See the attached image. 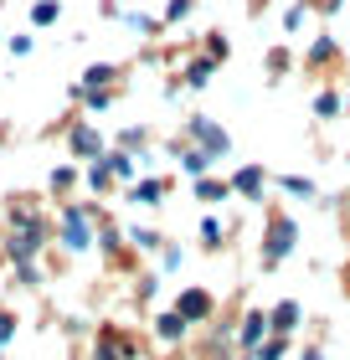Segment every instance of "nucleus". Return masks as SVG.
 Listing matches in <instances>:
<instances>
[{"label": "nucleus", "instance_id": "17", "mask_svg": "<svg viewBox=\"0 0 350 360\" xmlns=\"http://www.w3.org/2000/svg\"><path fill=\"white\" fill-rule=\"evenodd\" d=\"M273 191L294 195V201H320V186L309 175H273Z\"/></svg>", "mask_w": 350, "mask_h": 360}, {"label": "nucleus", "instance_id": "12", "mask_svg": "<svg viewBox=\"0 0 350 360\" xmlns=\"http://www.w3.org/2000/svg\"><path fill=\"white\" fill-rule=\"evenodd\" d=\"M191 191H196V201H201V206L232 201V180L227 175H201V180H191Z\"/></svg>", "mask_w": 350, "mask_h": 360}, {"label": "nucleus", "instance_id": "10", "mask_svg": "<svg viewBox=\"0 0 350 360\" xmlns=\"http://www.w3.org/2000/svg\"><path fill=\"white\" fill-rule=\"evenodd\" d=\"M165 195H170V175H139L135 186L124 191V201H135V206H165Z\"/></svg>", "mask_w": 350, "mask_h": 360}, {"label": "nucleus", "instance_id": "34", "mask_svg": "<svg viewBox=\"0 0 350 360\" xmlns=\"http://www.w3.org/2000/svg\"><path fill=\"white\" fill-rule=\"evenodd\" d=\"M180 263H186V248H180V242H165L160 248V273H180Z\"/></svg>", "mask_w": 350, "mask_h": 360}, {"label": "nucleus", "instance_id": "25", "mask_svg": "<svg viewBox=\"0 0 350 360\" xmlns=\"http://www.w3.org/2000/svg\"><path fill=\"white\" fill-rule=\"evenodd\" d=\"M129 242H135L139 252H155V257H160V248H165L170 237H165L160 226H135V232H129Z\"/></svg>", "mask_w": 350, "mask_h": 360}, {"label": "nucleus", "instance_id": "7", "mask_svg": "<svg viewBox=\"0 0 350 360\" xmlns=\"http://www.w3.org/2000/svg\"><path fill=\"white\" fill-rule=\"evenodd\" d=\"M68 150H73V160H82V165H93V160H104L108 155V139L98 134V124H73L68 129Z\"/></svg>", "mask_w": 350, "mask_h": 360}, {"label": "nucleus", "instance_id": "26", "mask_svg": "<svg viewBox=\"0 0 350 360\" xmlns=\"http://www.w3.org/2000/svg\"><path fill=\"white\" fill-rule=\"evenodd\" d=\"M113 98H119V88H77V103H82V108H93V113L113 108Z\"/></svg>", "mask_w": 350, "mask_h": 360}, {"label": "nucleus", "instance_id": "3", "mask_svg": "<svg viewBox=\"0 0 350 360\" xmlns=\"http://www.w3.org/2000/svg\"><path fill=\"white\" fill-rule=\"evenodd\" d=\"M227 180H232V195H242V206H263L273 191V170H263L258 160H242Z\"/></svg>", "mask_w": 350, "mask_h": 360}, {"label": "nucleus", "instance_id": "30", "mask_svg": "<svg viewBox=\"0 0 350 360\" xmlns=\"http://www.w3.org/2000/svg\"><path fill=\"white\" fill-rule=\"evenodd\" d=\"M57 15H62V0H37L31 6V26H57Z\"/></svg>", "mask_w": 350, "mask_h": 360}, {"label": "nucleus", "instance_id": "1", "mask_svg": "<svg viewBox=\"0 0 350 360\" xmlns=\"http://www.w3.org/2000/svg\"><path fill=\"white\" fill-rule=\"evenodd\" d=\"M98 221H108L104 211H98L93 201H68L62 206V217H57V242H62V252H88V248H98Z\"/></svg>", "mask_w": 350, "mask_h": 360}, {"label": "nucleus", "instance_id": "35", "mask_svg": "<svg viewBox=\"0 0 350 360\" xmlns=\"http://www.w3.org/2000/svg\"><path fill=\"white\" fill-rule=\"evenodd\" d=\"M135 293H139V304H155V293H160V278H155V273H144L139 283H135Z\"/></svg>", "mask_w": 350, "mask_h": 360}, {"label": "nucleus", "instance_id": "24", "mask_svg": "<svg viewBox=\"0 0 350 360\" xmlns=\"http://www.w3.org/2000/svg\"><path fill=\"white\" fill-rule=\"evenodd\" d=\"M82 180H88V191H93V195H108V191H113V170H108V160H93V165L82 170Z\"/></svg>", "mask_w": 350, "mask_h": 360}, {"label": "nucleus", "instance_id": "13", "mask_svg": "<svg viewBox=\"0 0 350 360\" xmlns=\"http://www.w3.org/2000/svg\"><path fill=\"white\" fill-rule=\"evenodd\" d=\"M211 77H216V62H211L206 52L186 57V68H180V83H186V88H196V93H201V88H211Z\"/></svg>", "mask_w": 350, "mask_h": 360}, {"label": "nucleus", "instance_id": "28", "mask_svg": "<svg viewBox=\"0 0 350 360\" xmlns=\"http://www.w3.org/2000/svg\"><path fill=\"white\" fill-rule=\"evenodd\" d=\"M201 52L216 62V68H222V62L232 57V41H227V31H206V37H201Z\"/></svg>", "mask_w": 350, "mask_h": 360}, {"label": "nucleus", "instance_id": "29", "mask_svg": "<svg viewBox=\"0 0 350 360\" xmlns=\"http://www.w3.org/2000/svg\"><path fill=\"white\" fill-rule=\"evenodd\" d=\"M289 345H294V335H268L253 355H258V360H283V355H289Z\"/></svg>", "mask_w": 350, "mask_h": 360}, {"label": "nucleus", "instance_id": "18", "mask_svg": "<svg viewBox=\"0 0 350 360\" xmlns=\"http://www.w3.org/2000/svg\"><path fill=\"white\" fill-rule=\"evenodd\" d=\"M104 160H108L113 180H124V186H135V180H139V155H129V150H108Z\"/></svg>", "mask_w": 350, "mask_h": 360}, {"label": "nucleus", "instance_id": "4", "mask_svg": "<svg viewBox=\"0 0 350 360\" xmlns=\"http://www.w3.org/2000/svg\"><path fill=\"white\" fill-rule=\"evenodd\" d=\"M170 309L191 324V330H201V324H216V299H211L201 283H186V288L175 293V304H170Z\"/></svg>", "mask_w": 350, "mask_h": 360}, {"label": "nucleus", "instance_id": "5", "mask_svg": "<svg viewBox=\"0 0 350 360\" xmlns=\"http://www.w3.org/2000/svg\"><path fill=\"white\" fill-rule=\"evenodd\" d=\"M186 139L201 144V150H211L216 160L232 155V134L222 129V119H211V113H191V119H186Z\"/></svg>", "mask_w": 350, "mask_h": 360}, {"label": "nucleus", "instance_id": "6", "mask_svg": "<svg viewBox=\"0 0 350 360\" xmlns=\"http://www.w3.org/2000/svg\"><path fill=\"white\" fill-rule=\"evenodd\" d=\"M93 360H139V345H135V335L119 330V324H104L93 340Z\"/></svg>", "mask_w": 350, "mask_h": 360}, {"label": "nucleus", "instance_id": "32", "mask_svg": "<svg viewBox=\"0 0 350 360\" xmlns=\"http://www.w3.org/2000/svg\"><path fill=\"white\" fill-rule=\"evenodd\" d=\"M46 186H52V195H68V191L77 186V165H57V170H52V180H46Z\"/></svg>", "mask_w": 350, "mask_h": 360}, {"label": "nucleus", "instance_id": "2", "mask_svg": "<svg viewBox=\"0 0 350 360\" xmlns=\"http://www.w3.org/2000/svg\"><path fill=\"white\" fill-rule=\"evenodd\" d=\"M294 252H299V221L289 217V211H268V221H263V252H258V263L273 273L278 263H289Z\"/></svg>", "mask_w": 350, "mask_h": 360}, {"label": "nucleus", "instance_id": "20", "mask_svg": "<svg viewBox=\"0 0 350 360\" xmlns=\"http://www.w3.org/2000/svg\"><path fill=\"white\" fill-rule=\"evenodd\" d=\"M98 248H104V257H108V263H124V232H119V226H113V221H98Z\"/></svg>", "mask_w": 350, "mask_h": 360}, {"label": "nucleus", "instance_id": "39", "mask_svg": "<svg viewBox=\"0 0 350 360\" xmlns=\"http://www.w3.org/2000/svg\"><path fill=\"white\" fill-rule=\"evenodd\" d=\"M299 360H330V355H325L320 340H314V345H304V355H299Z\"/></svg>", "mask_w": 350, "mask_h": 360}, {"label": "nucleus", "instance_id": "23", "mask_svg": "<svg viewBox=\"0 0 350 360\" xmlns=\"http://www.w3.org/2000/svg\"><path fill=\"white\" fill-rule=\"evenodd\" d=\"M77 88H119V68H113V62H93V68L77 77Z\"/></svg>", "mask_w": 350, "mask_h": 360}, {"label": "nucleus", "instance_id": "11", "mask_svg": "<svg viewBox=\"0 0 350 360\" xmlns=\"http://www.w3.org/2000/svg\"><path fill=\"white\" fill-rule=\"evenodd\" d=\"M268 319H273V335H299V324H304V304H299V299H278L268 309Z\"/></svg>", "mask_w": 350, "mask_h": 360}, {"label": "nucleus", "instance_id": "14", "mask_svg": "<svg viewBox=\"0 0 350 360\" xmlns=\"http://www.w3.org/2000/svg\"><path fill=\"white\" fill-rule=\"evenodd\" d=\"M175 160H180V175H191V180H201V175H211V170H216V155H211V150H201V144H186V150H180Z\"/></svg>", "mask_w": 350, "mask_h": 360}, {"label": "nucleus", "instance_id": "37", "mask_svg": "<svg viewBox=\"0 0 350 360\" xmlns=\"http://www.w3.org/2000/svg\"><path fill=\"white\" fill-rule=\"evenodd\" d=\"M11 335H15V314H0V345H6Z\"/></svg>", "mask_w": 350, "mask_h": 360}, {"label": "nucleus", "instance_id": "27", "mask_svg": "<svg viewBox=\"0 0 350 360\" xmlns=\"http://www.w3.org/2000/svg\"><path fill=\"white\" fill-rule=\"evenodd\" d=\"M263 68H268V83H278L283 72L294 68V52L289 46H268V57H263Z\"/></svg>", "mask_w": 350, "mask_h": 360}, {"label": "nucleus", "instance_id": "36", "mask_svg": "<svg viewBox=\"0 0 350 360\" xmlns=\"http://www.w3.org/2000/svg\"><path fill=\"white\" fill-rule=\"evenodd\" d=\"M314 11H320L325 21H330V15H340V11H345V0H314Z\"/></svg>", "mask_w": 350, "mask_h": 360}, {"label": "nucleus", "instance_id": "19", "mask_svg": "<svg viewBox=\"0 0 350 360\" xmlns=\"http://www.w3.org/2000/svg\"><path fill=\"white\" fill-rule=\"evenodd\" d=\"M309 15H320L314 0H289V11H283V37H299V31L309 26Z\"/></svg>", "mask_w": 350, "mask_h": 360}, {"label": "nucleus", "instance_id": "16", "mask_svg": "<svg viewBox=\"0 0 350 360\" xmlns=\"http://www.w3.org/2000/svg\"><path fill=\"white\" fill-rule=\"evenodd\" d=\"M227 232H232V226H227L222 217H211V211H206L201 226H196V242H201L206 252H222V248H227Z\"/></svg>", "mask_w": 350, "mask_h": 360}, {"label": "nucleus", "instance_id": "15", "mask_svg": "<svg viewBox=\"0 0 350 360\" xmlns=\"http://www.w3.org/2000/svg\"><path fill=\"white\" fill-rule=\"evenodd\" d=\"M186 335H191V324L180 319L175 309H160V314H155V340H160V345H180Z\"/></svg>", "mask_w": 350, "mask_h": 360}, {"label": "nucleus", "instance_id": "9", "mask_svg": "<svg viewBox=\"0 0 350 360\" xmlns=\"http://www.w3.org/2000/svg\"><path fill=\"white\" fill-rule=\"evenodd\" d=\"M340 57H345V46L330 37V31H320V37L309 41V52H304V68L309 72H330V68H340Z\"/></svg>", "mask_w": 350, "mask_h": 360}, {"label": "nucleus", "instance_id": "21", "mask_svg": "<svg viewBox=\"0 0 350 360\" xmlns=\"http://www.w3.org/2000/svg\"><path fill=\"white\" fill-rule=\"evenodd\" d=\"M309 108H314V119H340L345 98H340V88H320V93L309 98Z\"/></svg>", "mask_w": 350, "mask_h": 360}, {"label": "nucleus", "instance_id": "33", "mask_svg": "<svg viewBox=\"0 0 350 360\" xmlns=\"http://www.w3.org/2000/svg\"><path fill=\"white\" fill-rule=\"evenodd\" d=\"M191 11H196V0H170L160 15V26H180V21H191Z\"/></svg>", "mask_w": 350, "mask_h": 360}, {"label": "nucleus", "instance_id": "22", "mask_svg": "<svg viewBox=\"0 0 350 360\" xmlns=\"http://www.w3.org/2000/svg\"><path fill=\"white\" fill-rule=\"evenodd\" d=\"M113 150H129V155H149V129L144 124H129V129H119V139H113Z\"/></svg>", "mask_w": 350, "mask_h": 360}, {"label": "nucleus", "instance_id": "8", "mask_svg": "<svg viewBox=\"0 0 350 360\" xmlns=\"http://www.w3.org/2000/svg\"><path fill=\"white\" fill-rule=\"evenodd\" d=\"M268 335H273L268 309H242V319H237V350H242V355H253Z\"/></svg>", "mask_w": 350, "mask_h": 360}, {"label": "nucleus", "instance_id": "31", "mask_svg": "<svg viewBox=\"0 0 350 360\" xmlns=\"http://www.w3.org/2000/svg\"><path fill=\"white\" fill-rule=\"evenodd\" d=\"M119 21H124L129 31H139V37H149V31H160V21H155V15H144V11H119Z\"/></svg>", "mask_w": 350, "mask_h": 360}, {"label": "nucleus", "instance_id": "38", "mask_svg": "<svg viewBox=\"0 0 350 360\" xmlns=\"http://www.w3.org/2000/svg\"><path fill=\"white\" fill-rule=\"evenodd\" d=\"M31 52V37H11V57H26Z\"/></svg>", "mask_w": 350, "mask_h": 360}]
</instances>
